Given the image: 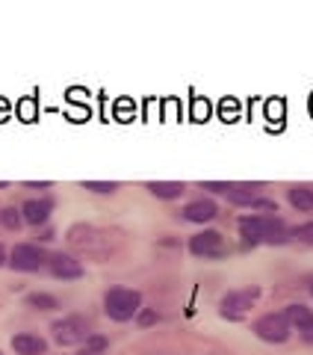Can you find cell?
Here are the masks:
<instances>
[{
    "mask_svg": "<svg viewBox=\"0 0 313 355\" xmlns=\"http://www.w3.org/2000/svg\"><path fill=\"white\" fill-rule=\"evenodd\" d=\"M21 116H24V121H33V119H36V104H33V101H21Z\"/></svg>",
    "mask_w": 313,
    "mask_h": 355,
    "instance_id": "cell-22",
    "label": "cell"
},
{
    "mask_svg": "<svg viewBox=\"0 0 313 355\" xmlns=\"http://www.w3.org/2000/svg\"><path fill=\"white\" fill-rule=\"evenodd\" d=\"M51 210H53V205L48 198H30V202H24V207H21V216H24V222H30V225H44V222L51 219Z\"/></svg>",
    "mask_w": 313,
    "mask_h": 355,
    "instance_id": "cell-10",
    "label": "cell"
},
{
    "mask_svg": "<svg viewBox=\"0 0 313 355\" xmlns=\"http://www.w3.org/2000/svg\"><path fill=\"white\" fill-rule=\"evenodd\" d=\"M293 237H298L301 243H307V246H313V222H305V225H298L293 231Z\"/></svg>",
    "mask_w": 313,
    "mask_h": 355,
    "instance_id": "cell-20",
    "label": "cell"
},
{
    "mask_svg": "<svg viewBox=\"0 0 313 355\" xmlns=\"http://www.w3.org/2000/svg\"><path fill=\"white\" fill-rule=\"evenodd\" d=\"M51 331H53V340L60 343V347H77V343H86V338H89V323L83 317H62V320H57V323L51 326Z\"/></svg>",
    "mask_w": 313,
    "mask_h": 355,
    "instance_id": "cell-3",
    "label": "cell"
},
{
    "mask_svg": "<svg viewBox=\"0 0 313 355\" xmlns=\"http://www.w3.org/2000/svg\"><path fill=\"white\" fill-rule=\"evenodd\" d=\"M216 214H219V207H216V202H210V198H198V202H189L186 207H184V219H189V222H210V219H216Z\"/></svg>",
    "mask_w": 313,
    "mask_h": 355,
    "instance_id": "cell-11",
    "label": "cell"
},
{
    "mask_svg": "<svg viewBox=\"0 0 313 355\" xmlns=\"http://www.w3.org/2000/svg\"><path fill=\"white\" fill-rule=\"evenodd\" d=\"M6 263V252H3V246H0V266Z\"/></svg>",
    "mask_w": 313,
    "mask_h": 355,
    "instance_id": "cell-29",
    "label": "cell"
},
{
    "mask_svg": "<svg viewBox=\"0 0 313 355\" xmlns=\"http://www.w3.org/2000/svg\"><path fill=\"white\" fill-rule=\"evenodd\" d=\"M231 184H204V190H213V193H228Z\"/></svg>",
    "mask_w": 313,
    "mask_h": 355,
    "instance_id": "cell-25",
    "label": "cell"
},
{
    "mask_svg": "<svg viewBox=\"0 0 313 355\" xmlns=\"http://www.w3.org/2000/svg\"><path fill=\"white\" fill-rule=\"evenodd\" d=\"M257 296H260V291H237V293H228L225 299H222V314L225 317H242L245 311H249Z\"/></svg>",
    "mask_w": 313,
    "mask_h": 355,
    "instance_id": "cell-8",
    "label": "cell"
},
{
    "mask_svg": "<svg viewBox=\"0 0 313 355\" xmlns=\"http://www.w3.org/2000/svg\"><path fill=\"white\" fill-rule=\"evenodd\" d=\"M104 311L118 323H125V320H133L142 311V296L136 291H127V287H113L104 296Z\"/></svg>",
    "mask_w": 313,
    "mask_h": 355,
    "instance_id": "cell-2",
    "label": "cell"
},
{
    "mask_svg": "<svg viewBox=\"0 0 313 355\" xmlns=\"http://www.w3.org/2000/svg\"><path fill=\"white\" fill-rule=\"evenodd\" d=\"M148 190L156 198H181L184 196V184H177V181H151Z\"/></svg>",
    "mask_w": 313,
    "mask_h": 355,
    "instance_id": "cell-15",
    "label": "cell"
},
{
    "mask_svg": "<svg viewBox=\"0 0 313 355\" xmlns=\"http://www.w3.org/2000/svg\"><path fill=\"white\" fill-rule=\"evenodd\" d=\"M69 243L74 249H80V252H89V254H95V252H104L109 246V240L100 234V231L95 228H89V225H74L69 231Z\"/></svg>",
    "mask_w": 313,
    "mask_h": 355,
    "instance_id": "cell-7",
    "label": "cell"
},
{
    "mask_svg": "<svg viewBox=\"0 0 313 355\" xmlns=\"http://www.w3.org/2000/svg\"><path fill=\"white\" fill-rule=\"evenodd\" d=\"M195 119H207V104L195 101Z\"/></svg>",
    "mask_w": 313,
    "mask_h": 355,
    "instance_id": "cell-26",
    "label": "cell"
},
{
    "mask_svg": "<svg viewBox=\"0 0 313 355\" xmlns=\"http://www.w3.org/2000/svg\"><path fill=\"white\" fill-rule=\"evenodd\" d=\"M284 317H287V323L293 329H298V331H305L307 326H313V311L305 308V305H289L284 311Z\"/></svg>",
    "mask_w": 313,
    "mask_h": 355,
    "instance_id": "cell-13",
    "label": "cell"
},
{
    "mask_svg": "<svg viewBox=\"0 0 313 355\" xmlns=\"http://www.w3.org/2000/svg\"><path fill=\"white\" fill-rule=\"evenodd\" d=\"M83 190H92V193H100V196H107V193H116L118 190V184H104V181H83Z\"/></svg>",
    "mask_w": 313,
    "mask_h": 355,
    "instance_id": "cell-19",
    "label": "cell"
},
{
    "mask_svg": "<svg viewBox=\"0 0 313 355\" xmlns=\"http://www.w3.org/2000/svg\"><path fill=\"white\" fill-rule=\"evenodd\" d=\"M222 116H225V121H233V119H237V104L225 101V104H222Z\"/></svg>",
    "mask_w": 313,
    "mask_h": 355,
    "instance_id": "cell-23",
    "label": "cell"
},
{
    "mask_svg": "<svg viewBox=\"0 0 313 355\" xmlns=\"http://www.w3.org/2000/svg\"><path fill=\"white\" fill-rule=\"evenodd\" d=\"M310 293H313V284H310Z\"/></svg>",
    "mask_w": 313,
    "mask_h": 355,
    "instance_id": "cell-30",
    "label": "cell"
},
{
    "mask_svg": "<svg viewBox=\"0 0 313 355\" xmlns=\"http://www.w3.org/2000/svg\"><path fill=\"white\" fill-rule=\"evenodd\" d=\"M83 349H92V352H104V349H107V338L89 335V338H86V347H83Z\"/></svg>",
    "mask_w": 313,
    "mask_h": 355,
    "instance_id": "cell-21",
    "label": "cell"
},
{
    "mask_svg": "<svg viewBox=\"0 0 313 355\" xmlns=\"http://www.w3.org/2000/svg\"><path fill=\"white\" fill-rule=\"evenodd\" d=\"M240 234L249 246H257V243L281 246V243H287V228L278 216H245L240 219Z\"/></svg>",
    "mask_w": 313,
    "mask_h": 355,
    "instance_id": "cell-1",
    "label": "cell"
},
{
    "mask_svg": "<svg viewBox=\"0 0 313 355\" xmlns=\"http://www.w3.org/2000/svg\"><path fill=\"white\" fill-rule=\"evenodd\" d=\"M27 305L36 308V311H53V308H60V302L51 293H30L27 296Z\"/></svg>",
    "mask_w": 313,
    "mask_h": 355,
    "instance_id": "cell-17",
    "label": "cell"
},
{
    "mask_svg": "<svg viewBox=\"0 0 313 355\" xmlns=\"http://www.w3.org/2000/svg\"><path fill=\"white\" fill-rule=\"evenodd\" d=\"M225 196L233 205H254L257 202V187L254 184H231Z\"/></svg>",
    "mask_w": 313,
    "mask_h": 355,
    "instance_id": "cell-14",
    "label": "cell"
},
{
    "mask_svg": "<svg viewBox=\"0 0 313 355\" xmlns=\"http://www.w3.org/2000/svg\"><path fill=\"white\" fill-rule=\"evenodd\" d=\"M289 205L296 210H313V190L310 187H289Z\"/></svg>",
    "mask_w": 313,
    "mask_h": 355,
    "instance_id": "cell-16",
    "label": "cell"
},
{
    "mask_svg": "<svg viewBox=\"0 0 313 355\" xmlns=\"http://www.w3.org/2000/svg\"><path fill=\"white\" fill-rule=\"evenodd\" d=\"M154 320H156V311H142L139 323H142V326H148V323H154Z\"/></svg>",
    "mask_w": 313,
    "mask_h": 355,
    "instance_id": "cell-24",
    "label": "cell"
},
{
    "mask_svg": "<svg viewBox=\"0 0 313 355\" xmlns=\"http://www.w3.org/2000/svg\"><path fill=\"white\" fill-rule=\"evenodd\" d=\"M48 266H51V272L57 275V279H62V282H71V279H80L83 275V263L77 258H71V254H62V252L51 254Z\"/></svg>",
    "mask_w": 313,
    "mask_h": 355,
    "instance_id": "cell-9",
    "label": "cell"
},
{
    "mask_svg": "<svg viewBox=\"0 0 313 355\" xmlns=\"http://www.w3.org/2000/svg\"><path fill=\"white\" fill-rule=\"evenodd\" d=\"M21 210H15V207H6V210H0V222H3V228H9V231H18L21 228Z\"/></svg>",
    "mask_w": 313,
    "mask_h": 355,
    "instance_id": "cell-18",
    "label": "cell"
},
{
    "mask_svg": "<svg viewBox=\"0 0 313 355\" xmlns=\"http://www.w3.org/2000/svg\"><path fill=\"white\" fill-rule=\"evenodd\" d=\"M301 338H305L307 343H313V326H307L305 331H301Z\"/></svg>",
    "mask_w": 313,
    "mask_h": 355,
    "instance_id": "cell-28",
    "label": "cell"
},
{
    "mask_svg": "<svg viewBox=\"0 0 313 355\" xmlns=\"http://www.w3.org/2000/svg\"><path fill=\"white\" fill-rule=\"evenodd\" d=\"M44 263H48V254H44V249L36 246V243H18L12 254H9V266L18 272H36Z\"/></svg>",
    "mask_w": 313,
    "mask_h": 355,
    "instance_id": "cell-4",
    "label": "cell"
},
{
    "mask_svg": "<svg viewBox=\"0 0 313 355\" xmlns=\"http://www.w3.org/2000/svg\"><path fill=\"white\" fill-rule=\"evenodd\" d=\"M6 119H9V104L0 101V121H6Z\"/></svg>",
    "mask_w": 313,
    "mask_h": 355,
    "instance_id": "cell-27",
    "label": "cell"
},
{
    "mask_svg": "<svg viewBox=\"0 0 313 355\" xmlns=\"http://www.w3.org/2000/svg\"><path fill=\"white\" fill-rule=\"evenodd\" d=\"M12 349L18 352V355H44L48 352V343H44L39 335H15L12 338Z\"/></svg>",
    "mask_w": 313,
    "mask_h": 355,
    "instance_id": "cell-12",
    "label": "cell"
},
{
    "mask_svg": "<svg viewBox=\"0 0 313 355\" xmlns=\"http://www.w3.org/2000/svg\"><path fill=\"white\" fill-rule=\"evenodd\" d=\"M189 252L198 254V258H222V254H228V246L219 231H201L189 240Z\"/></svg>",
    "mask_w": 313,
    "mask_h": 355,
    "instance_id": "cell-6",
    "label": "cell"
},
{
    "mask_svg": "<svg viewBox=\"0 0 313 355\" xmlns=\"http://www.w3.org/2000/svg\"><path fill=\"white\" fill-rule=\"evenodd\" d=\"M254 331H257V338L266 343H284L289 338V331H293V326L287 323L284 314H266L254 323Z\"/></svg>",
    "mask_w": 313,
    "mask_h": 355,
    "instance_id": "cell-5",
    "label": "cell"
}]
</instances>
